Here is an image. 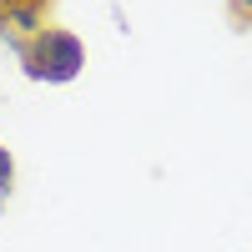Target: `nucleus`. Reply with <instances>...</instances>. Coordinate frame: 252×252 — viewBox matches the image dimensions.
Here are the masks:
<instances>
[{
    "instance_id": "1",
    "label": "nucleus",
    "mask_w": 252,
    "mask_h": 252,
    "mask_svg": "<svg viewBox=\"0 0 252 252\" xmlns=\"http://www.w3.org/2000/svg\"><path fill=\"white\" fill-rule=\"evenodd\" d=\"M10 51L20 61V71L40 86H71V81L86 71V40L71 26H46L26 40H10Z\"/></svg>"
},
{
    "instance_id": "2",
    "label": "nucleus",
    "mask_w": 252,
    "mask_h": 252,
    "mask_svg": "<svg viewBox=\"0 0 252 252\" xmlns=\"http://www.w3.org/2000/svg\"><path fill=\"white\" fill-rule=\"evenodd\" d=\"M51 5H56V0H0V35H5V46L35 35V31H46L51 26V20H46Z\"/></svg>"
},
{
    "instance_id": "3",
    "label": "nucleus",
    "mask_w": 252,
    "mask_h": 252,
    "mask_svg": "<svg viewBox=\"0 0 252 252\" xmlns=\"http://www.w3.org/2000/svg\"><path fill=\"white\" fill-rule=\"evenodd\" d=\"M10 197H15V157L0 146V207H5Z\"/></svg>"
},
{
    "instance_id": "4",
    "label": "nucleus",
    "mask_w": 252,
    "mask_h": 252,
    "mask_svg": "<svg viewBox=\"0 0 252 252\" xmlns=\"http://www.w3.org/2000/svg\"><path fill=\"white\" fill-rule=\"evenodd\" d=\"M227 20L237 31H252V0H227Z\"/></svg>"
}]
</instances>
